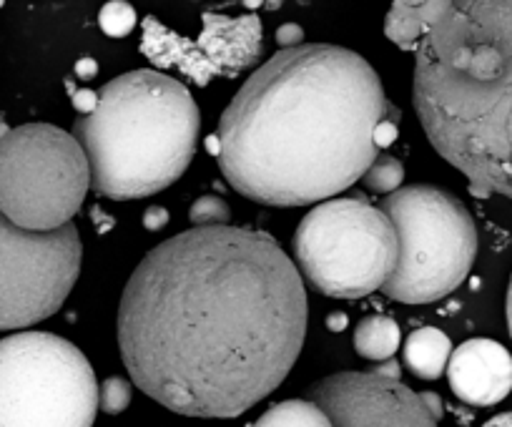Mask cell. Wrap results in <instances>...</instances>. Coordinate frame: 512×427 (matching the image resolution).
Returning a JSON list of instances; mask_svg holds the SVG:
<instances>
[{"mask_svg":"<svg viewBox=\"0 0 512 427\" xmlns=\"http://www.w3.org/2000/svg\"><path fill=\"white\" fill-rule=\"evenodd\" d=\"M307 292L269 234L196 227L151 249L123 289L118 347L136 385L189 417H236L302 352Z\"/></svg>","mask_w":512,"mask_h":427,"instance_id":"obj_1","label":"cell"},{"mask_svg":"<svg viewBox=\"0 0 512 427\" xmlns=\"http://www.w3.org/2000/svg\"><path fill=\"white\" fill-rule=\"evenodd\" d=\"M382 81L359 53L327 43L269 58L226 106L219 166L246 199L304 206L342 194L377 159Z\"/></svg>","mask_w":512,"mask_h":427,"instance_id":"obj_2","label":"cell"},{"mask_svg":"<svg viewBox=\"0 0 512 427\" xmlns=\"http://www.w3.org/2000/svg\"><path fill=\"white\" fill-rule=\"evenodd\" d=\"M415 109L477 196L512 199V0H440L415 53Z\"/></svg>","mask_w":512,"mask_h":427,"instance_id":"obj_3","label":"cell"},{"mask_svg":"<svg viewBox=\"0 0 512 427\" xmlns=\"http://www.w3.org/2000/svg\"><path fill=\"white\" fill-rule=\"evenodd\" d=\"M201 119L189 88L156 71H131L98 91L93 114L73 124L91 186L108 199H144L174 184L196 151Z\"/></svg>","mask_w":512,"mask_h":427,"instance_id":"obj_4","label":"cell"},{"mask_svg":"<svg viewBox=\"0 0 512 427\" xmlns=\"http://www.w3.org/2000/svg\"><path fill=\"white\" fill-rule=\"evenodd\" d=\"M379 209L397 234V264L382 287L402 304H427L455 292L477 257V227L457 196L437 186H405Z\"/></svg>","mask_w":512,"mask_h":427,"instance_id":"obj_5","label":"cell"},{"mask_svg":"<svg viewBox=\"0 0 512 427\" xmlns=\"http://www.w3.org/2000/svg\"><path fill=\"white\" fill-rule=\"evenodd\" d=\"M397 234L364 196L314 206L294 234L299 272L327 297L357 299L387 284L397 264Z\"/></svg>","mask_w":512,"mask_h":427,"instance_id":"obj_6","label":"cell"},{"mask_svg":"<svg viewBox=\"0 0 512 427\" xmlns=\"http://www.w3.org/2000/svg\"><path fill=\"white\" fill-rule=\"evenodd\" d=\"M98 385L86 355L51 332L0 340V427H93Z\"/></svg>","mask_w":512,"mask_h":427,"instance_id":"obj_7","label":"cell"},{"mask_svg":"<svg viewBox=\"0 0 512 427\" xmlns=\"http://www.w3.org/2000/svg\"><path fill=\"white\" fill-rule=\"evenodd\" d=\"M91 186V166L76 136L51 124L0 134V214L26 232L68 227Z\"/></svg>","mask_w":512,"mask_h":427,"instance_id":"obj_8","label":"cell"},{"mask_svg":"<svg viewBox=\"0 0 512 427\" xmlns=\"http://www.w3.org/2000/svg\"><path fill=\"white\" fill-rule=\"evenodd\" d=\"M81 252L73 224L38 234L0 214V330H23L56 314L81 272Z\"/></svg>","mask_w":512,"mask_h":427,"instance_id":"obj_9","label":"cell"},{"mask_svg":"<svg viewBox=\"0 0 512 427\" xmlns=\"http://www.w3.org/2000/svg\"><path fill=\"white\" fill-rule=\"evenodd\" d=\"M332 427H437L422 395L374 372H337L307 390Z\"/></svg>","mask_w":512,"mask_h":427,"instance_id":"obj_10","label":"cell"},{"mask_svg":"<svg viewBox=\"0 0 512 427\" xmlns=\"http://www.w3.org/2000/svg\"><path fill=\"white\" fill-rule=\"evenodd\" d=\"M447 377L467 405H497L512 392V355L495 340H467L452 352Z\"/></svg>","mask_w":512,"mask_h":427,"instance_id":"obj_11","label":"cell"},{"mask_svg":"<svg viewBox=\"0 0 512 427\" xmlns=\"http://www.w3.org/2000/svg\"><path fill=\"white\" fill-rule=\"evenodd\" d=\"M204 31L196 41V53L211 76H234L249 68L262 51V23L256 16H221L204 13Z\"/></svg>","mask_w":512,"mask_h":427,"instance_id":"obj_12","label":"cell"},{"mask_svg":"<svg viewBox=\"0 0 512 427\" xmlns=\"http://www.w3.org/2000/svg\"><path fill=\"white\" fill-rule=\"evenodd\" d=\"M452 357V342L437 327H422L407 337L405 362L420 380H437L447 370Z\"/></svg>","mask_w":512,"mask_h":427,"instance_id":"obj_13","label":"cell"},{"mask_svg":"<svg viewBox=\"0 0 512 427\" xmlns=\"http://www.w3.org/2000/svg\"><path fill=\"white\" fill-rule=\"evenodd\" d=\"M440 0H420V3H395L384 21V33L402 51L417 53Z\"/></svg>","mask_w":512,"mask_h":427,"instance_id":"obj_14","label":"cell"},{"mask_svg":"<svg viewBox=\"0 0 512 427\" xmlns=\"http://www.w3.org/2000/svg\"><path fill=\"white\" fill-rule=\"evenodd\" d=\"M402 342L400 325L387 314H369L354 330V350L364 360L387 362L397 355Z\"/></svg>","mask_w":512,"mask_h":427,"instance_id":"obj_15","label":"cell"},{"mask_svg":"<svg viewBox=\"0 0 512 427\" xmlns=\"http://www.w3.org/2000/svg\"><path fill=\"white\" fill-rule=\"evenodd\" d=\"M254 427H332V420L312 400H287L269 407Z\"/></svg>","mask_w":512,"mask_h":427,"instance_id":"obj_16","label":"cell"},{"mask_svg":"<svg viewBox=\"0 0 512 427\" xmlns=\"http://www.w3.org/2000/svg\"><path fill=\"white\" fill-rule=\"evenodd\" d=\"M402 179H405V166L390 154L377 156L374 164L367 169V174L362 176L364 186H367L369 191H374V194H387V196L400 191Z\"/></svg>","mask_w":512,"mask_h":427,"instance_id":"obj_17","label":"cell"},{"mask_svg":"<svg viewBox=\"0 0 512 427\" xmlns=\"http://www.w3.org/2000/svg\"><path fill=\"white\" fill-rule=\"evenodd\" d=\"M98 26L106 36L111 38H126L128 33L136 28V11L134 6H128L123 0L116 3H106L101 8V16H98Z\"/></svg>","mask_w":512,"mask_h":427,"instance_id":"obj_18","label":"cell"},{"mask_svg":"<svg viewBox=\"0 0 512 427\" xmlns=\"http://www.w3.org/2000/svg\"><path fill=\"white\" fill-rule=\"evenodd\" d=\"M191 224L196 227H226L231 219V209L221 196L214 194H206L191 206V214H189Z\"/></svg>","mask_w":512,"mask_h":427,"instance_id":"obj_19","label":"cell"},{"mask_svg":"<svg viewBox=\"0 0 512 427\" xmlns=\"http://www.w3.org/2000/svg\"><path fill=\"white\" fill-rule=\"evenodd\" d=\"M131 382L123 377H108L98 385V410L106 415H121L128 405H131Z\"/></svg>","mask_w":512,"mask_h":427,"instance_id":"obj_20","label":"cell"},{"mask_svg":"<svg viewBox=\"0 0 512 427\" xmlns=\"http://www.w3.org/2000/svg\"><path fill=\"white\" fill-rule=\"evenodd\" d=\"M304 38V31L297 26V23H284V26H279L277 31V43L282 46V51H287V48H297L299 43H302Z\"/></svg>","mask_w":512,"mask_h":427,"instance_id":"obj_21","label":"cell"},{"mask_svg":"<svg viewBox=\"0 0 512 427\" xmlns=\"http://www.w3.org/2000/svg\"><path fill=\"white\" fill-rule=\"evenodd\" d=\"M73 106H76L83 116L93 114L98 106V93L96 91H76L73 93Z\"/></svg>","mask_w":512,"mask_h":427,"instance_id":"obj_22","label":"cell"},{"mask_svg":"<svg viewBox=\"0 0 512 427\" xmlns=\"http://www.w3.org/2000/svg\"><path fill=\"white\" fill-rule=\"evenodd\" d=\"M166 222H169V214H166L164 206H151L144 214V227L149 232H156V229H164Z\"/></svg>","mask_w":512,"mask_h":427,"instance_id":"obj_23","label":"cell"},{"mask_svg":"<svg viewBox=\"0 0 512 427\" xmlns=\"http://www.w3.org/2000/svg\"><path fill=\"white\" fill-rule=\"evenodd\" d=\"M369 372H374V375H379V377H387V380H400V362L392 357V360L374 365Z\"/></svg>","mask_w":512,"mask_h":427,"instance_id":"obj_24","label":"cell"},{"mask_svg":"<svg viewBox=\"0 0 512 427\" xmlns=\"http://www.w3.org/2000/svg\"><path fill=\"white\" fill-rule=\"evenodd\" d=\"M98 73V63L93 61V58H81V61L76 63V76L78 78H93Z\"/></svg>","mask_w":512,"mask_h":427,"instance_id":"obj_25","label":"cell"},{"mask_svg":"<svg viewBox=\"0 0 512 427\" xmlns=\"http://www.w3.org/2000/svg\"><path fill=\"white\" fill-rule=\"evenodd\" d=\"M422 400H425L427 410H430L432 415L440 420V417H442V400H440V397H437L435 392H422Z\"/></svg>","mask_w":512,"mask_h":427,"instance_id":"obj_26","label":"cell"},{"mask_svg":"<svg viewBox=\"0 0 512 427\" xmlns=\"http://www.w3.org/2000/svg\"><path fill=\"white\" fill-rule=\"evenodd\" d=\"M482 427H512V412H502V415L487 420Z\"/></svg>","mask_w":512,"mask_h":427,"instance_id":"obj_27","label":"cell"},{"mask_svg":"<svg viewBox=\"0 0 512 427\" xmlns=\"http://www.w3.org/2000/svg\"><path fill=\"white\" fill-rule=\"evenodd\" d=\"M505 312H507V327H510V335H512V277H510V287H507Z\"/></svg>","mask_w":512,"mask_h":427,"instance_id":"obj_28","label":"cell"},{"mask_svg":"<svg viewBox=\"0 0 512 427\" xmlns=\"http://www.w3.org/2000/svg\"><path fill=\"white\" fill-rule=\"evenodd\" d=\"M344 325H347V319H344L342 314H339V317H329V327H332V330L334 327H337V330H342Z\"/></svg>","mask_w":512,"mask_h":427,"instance_id":"obj_29","label":"cell"}]
</instances>
